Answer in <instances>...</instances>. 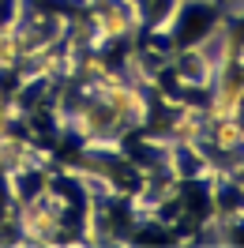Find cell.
I'll use <instances>...</instances> for the list:
<instances>
[{"label":"cell","mask_w":244,"mask_h":248,"mask_svg":"<svg viewBox=\"0 0 244 248\" xmlns=\"http://www.w3.org/2000/svg\"><path fill=\"white\" fill-rule=\"evenodd\" d=\"M15 102H8V94L0 91V136H4V132H8V128H12V121H15Z\"/></svg>","instance_id":"6da1fadb"}]
</instances>
